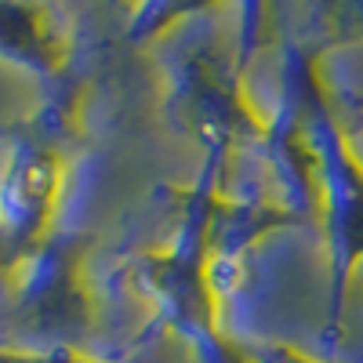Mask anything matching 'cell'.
Masks as SVG:
<instances>
[{
  "instance_id": "6da1fadb",
  "label": "cell",
  "mask_w": 363,
  "mask_h": 363,
  "mask_svg": "<svg viewBox=\"0 0 363 363\" xmlns=\"http://www.w3.org/2000/svg\"><path fill=\"white\" fill-rule=\"evenodd\" d=\"M51 189H55V167L44 157H26L8 174V186H4L8 211L15 218H40L48 211Z\"/></svg>"
}]
</instances>
